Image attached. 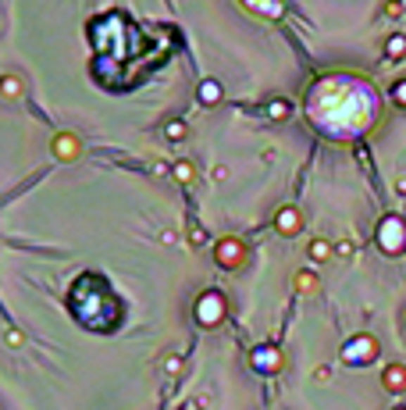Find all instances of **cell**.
<instances>
[{"mask_svg": "<svg viewBox=\"0 0 406 410\" xmlns=\"http://www.w3.org/2000/svg\"><path fill=\"white\" fill-rule=\"evenodd\" d=\"M210 257L221 271H243L246 261H250V243L239 240V236H221L210 243Z\"/></svg>", "mask_w": 406, "mask_h": 410, "instance_id": "1", "label": "cell"}, {"mask_svg": "<svg viewBox=\"0 0 406 410\" xmlns=\"http://www.w3.org/2000/svg\"><path fill=\"white\" fill-rule=\"evenodd\" d=\"M378 354H381V342H378L371 332H360V335H353L350 342L342 346V361H345V364H353V368H367V364H374Z\"/></svg>", "mask_w": 406, "mask_h": 410, "instance_id": "2", "label": "cell"}, {"mask_svg": "<svg viewBox=\"0 0 406 410\" xmlns=\"http://www.w3.org/2000/svg\"><path fill=\"white\" fill-rule=\"evenodd\" d=\"M378 247L388 254V257H399L406 250V225L399 214H388L381 225H378Z\"/></svg>", "mask_w": 406, "mask_h": 410, "instance_id": "3", "label": "cell"}, {"mask_svg": "<svg viewBox=\"0 0 406 410\" xmlns=\"http://www.w3.org/2000/svg\"><path fill=\"white\" fill-rule=\"evenodd\" d=\"M50 154H53V161H61V164H75V161H82L86 143L79 139V132L61 129V132H53V139H50Z\"/></svg>", "mask_w": 406, "mask_h": 410, "instance_id": "4", "label": "cell"}, {"mask_svg": "<svg viewBox=\"0 0 406 410\" xmlns=\"http://www.w3.org/2000/svg\"><path fill=\"white\" fill-rule=\"evenodd\" d=\"M303 225H307V218H303V211L293 207V204H285V207L274 211V232H278L281 240H296L300 232H303Z\"/></svg>", "mask_w": 406, "mask_h": 410, "instance_id": "5", "label": "cell"}, {"mask_svg": "<svg viewBox=\"0 0 406 410\" xmlns=\"http://www.w3.org/2000/svg\"><path fill=\"white\" fill-rule=\"evenodd\" d=\"M228 300L221 297V292H203V297H200V304H196V321L200 325H207V328H214L221 318H224V307Z\"/></svg>", "mask_w": 406, "mask_h": 410, "instance_id": "6", "label": "cell"}, {"mask_svg": "<svg viewBox=\"0 0 406 410\" xmlns=\"http://www.w3.org/2000/svg\"><path fill=\"white\" fill-rule=\"evenodd\" d=\"M381 389L392 392V396H402L406 392V364L402 361H388L381 368Z\"/></svg>", "mask_w": 406, "mask_h": 410, "instance_id": "7", "label": "cell"}, {"mask_svg": "<svg viewBox=\"0 0 406 410\" xmlns=\"http://www.w3.org/2000/svg\"><path fill=\"white\" fill-rule=\"evenodd\" d=\"M253 368H260V371L274 375V371H281V368H285V354H281L278 346H260V349H253Z\"/></svg>", "mask_w": 406, "mask_h": 410, "instance_id": "8", "label": "cell"}, {"mask_svg": "<svg viewBox=\"0 0 406 410\" xmlns=\"http://www.w3.org/2000/svg\"><path fill=\"white\" fill-rule=\"evenodd\" d=\"M293 289H296V297H317L321 292V275L314 268H300L293 275Z\"/></svg>", "mask_w": 406, "mask_h": 410, "instance_id": "9", "label": "cell"}, {"mask_svg": "<svg viewBox=\"0 0 406 410\" xmlns=\"http://www.w3.org/2000/svg\"><path fill=\"white\" fill-rule=\"evenodd\" d=\"M25 93H29V82H25L22 72H4L0 75V97L4 100H22Z\"/></svg>", "mask_w": 406, "mask_h": 410, "instance_id": "10", "label": "cell"}, {"mask_svg": "<svg viewBox=\"0 0 406 410\" xmlns=\"http://www.w3.org/2000/svg\"><path fill=\"white\" fill-rule=\"evenodd\" d=\"M171 179H175L179 186H193V182L200 179V168H196V161H193V157H179L175 164H171Z\"/></svg>", "mask_w": 406, "mask_h": 410, "instance_id": "11", "label": "cell"}, {"mask_svg": "<svg viewBox=\"0 0 406 410\" xmlns=\"http://www.w3.org/2000/svg\"><path fill=\"white\" fill-rule=\"evenodd\" d=\"M307 257H310L314 264H328V261L335 257V243L324 240V236H314V240L307 243Z\"/></svg>", "mask_w": 406, "mask_h": 410, "instance_id": "12", "label": "cell"}, {"mask_svg": "<svg viewBox=\"0 0 406 410\" xmlns=\"http://www.w3.org/2000/svg\"><path fill=\"white\" fill-rule=\"evenodd\" d=\"M196 97H200V104H203V107H214V104H221V82H214V79H203V82H200V89H196Z\"/></svg>", "mask_w": 406, "mask_h": 410, "instance_id": "13", "label": "cell"}, {"mask_svg": "<svg viewBox=\"0 0 406 410\" xmlns=\"http://www.w3.org/2000/svg\"><path fill=\"white\" fill-rule=\"evenodd\" d=\"M267 118H271V122H288V118H293V104H288L285 97L271 100V104H267Z\"/></svg>", "mask_w": 406, "mask_h": 410, "instance_id": "14", "label": "cell"}, {"mask_svg": "<svg viewBox=\"0 0 406 410\" xmlns=\"http://www.w3.org/2000/svg\"><path fill=\"white\" fill-rule=\"evenodd\" d=\"M385 57L388 61H402L406 57V36H388L385 39Z\"/></svg>", "mask_w": 406, "mask_h": 410, "instance_id": "15", "label": "cell"}, {"mask_svg": "<svg viewBox=\"0 0 406 410\" xmlns=\"http://www.w3.org/2000/svg\"><path fill=\"white\" fill-rule=\"evenodd\" d=\"M186 136H189L186 122H167V125H164V139H167V143H186Z\"/></svg>", "mask_w": 406, "mask_h": 410, "instance_id": "16", "label": "cell"}, {"mask_svg": "<svg viewBox=\"0 0 406 410\" xmlns=\"http://www.w3.org/2000/svg\"><path fill=\"white\" fill-rule=\"evenodd\" d=\"M388 93H392V104H399V107H406V79H395Z\"/></svg>", "mask_w": 406, "mask_h": 410, "instance_id": "17", "label": "cell"}, {"mask_svg": "<svg viewBox=\"0 0 406 410\" xmlns=\"http://www.w3.org/2000/svg\"><path fill=\"white\" fill-rule=\"evenodd\" d=\"M164 371H167V375H182V357H179V354H167V357H164Z\"/></svg>", "mask_w": 406, "mask_h": 410, "instance_id": "18", "label": "cell"}, {"mask_svg": "<svg viewBox=\"0 0 406 410\" xmlns=\"http://www.w3.org/2000/svg\"><path fill=\"white\" fill-rule=\"evenodd\" d=\"M399 15H402L399 0H385V4H381V18H399Z\"/></svg>", "mask_w": 406, "mask_h": 410, "instance_id": "19", "label": "cell"}, {"mask_svg": "<svg viewBox=\"0 0 406 410\" xmlns=\"http://www.w3.org/2000/svg\"><path fill=\"white\" fill-rule=\"evenodd\" d=\"M4 342H8V346H11V349H18V346H25V335H22V332H18V328H11V332H8V335H4Z\"/></svg>", "mask_w": 406, "mask_h": 410, "instance_id": "20", "label": "cell"}, {"mask_svg": "<svg viewBox=\"0 0 406 410\" xmlns=\"http://www.w3.org/2000/svg\"><path fill=\"white\" fill-rule=\"evenodd\" d=\"M335 257H353V243H350V240L335 243Z\"/></svg>", "mask_w": 406, "mask_h": 410, "instance_id": "21", "label": "cell"}, {"mask_svg": "<svg viewBox=\"0 0 406 410\" xmlns=\"http://www.w3.org/2000/svg\"><path fill=\"white\" fill-rule=\"evenodd\" d=\"M160 243H167V247H175V243H179V232H171V228H164V232H160Z\"/></svg>", "mask_w": 406, "mask_h": 410, "instance_id": "22", "label": "cell"}, {"mask_svg": "<svg viewBox=\"0 0 406 410\" xmlns=\"http://www.w3.org/2000/svg\"><path fill=\"white\" fill-rule=\"evenodd\" d=\"M210 179H214V182H221V179H228V168H224V164H214V171H210Z\"/></svg>", "mask_w": 406, "mask_h": 410, "instance_id": "23", "label": "cell"}, {"mask_svg": "<svg viewBox=\"0 0 406 410\" xmlns=\"http://www.w3.org/2000/svg\"><path fill=\"white\" fill-rule=\"evenodd\" d=\"M189 243H207V232H203L200 225H196V228L189 232Z\"/></svg>", "mask_w": 406, "mask_h": 410, "instance_id": "24", "label": "cell"}, {"mask_svg": "<svg viewBox=\"0 0 406 410\" xmlns=\"http://www.w3.org/2000/svg\"><path fill=\"white\" fill-rule=\"evenodd\" d=\"M314 382H321V385L331 382V368H317V371H314Z\"/></svg>", "mask_w": 406, "mask_h": 410, "instance_id": "25", "label": "cell"}, {"mask_svg": "<svg viewBox=\"0 0 406 410\" xmlns=\"http://www.w3.org/2000/svg\"><path fill=\"white\" fill-rule=\"evenodd\" d=\"M203 406H207V396H200V399H196V403H189L186 410H203Z\"/></svg>", "mask_w": 406, "mask_h": 410, "instance_id": "26", "label": "cell"}, {"mask_svg": "<svg viewBox=\"0 0 406 410\" xmlns=\"http://www.w3.org/2000/svg\"><path fill=\"white\" fill-rule=\"evenodd\" d=\"M395 193H399V197H406V179H395Z\"/></svg>", "mask_w": 406, "mask_h": 410, "instance_id": "27", "label": "cell"}, {"mask_svg": "<svg viewBox=\"0 0 406 410\" xmlns=\"http://www.w3.org/2000/svg\"><path fill=\"white\" fill-rule=\"evenodd\" d=\"M392 410H406V406H392Z\"/></svg>", "mask_w": 406, "mask_h": 410, "instance_id": "28", "label": "cell"}]
</instances>
